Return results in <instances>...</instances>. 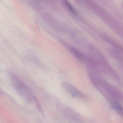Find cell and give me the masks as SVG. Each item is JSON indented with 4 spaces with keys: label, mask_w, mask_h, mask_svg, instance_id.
<instances>
[{
    "label": "cell",
    "mask_w": 123,
    "mask_h": 123,
    "mask_svg": "<svg viewBox=\"0 0 123 123\" xmlns=\"http://www.w3.org/2000/svg\"><path fill=\"white\" fill-rule=\"evenodd\" d=\"M112 106L113 110L120 115L123 116V108L116 102L112 103Z\"/></svg>",
    "instance_id": "cell-4"
},
{
    "label": "cell",
    "mask_w": 123,
    "mask_h": 123,
    "mask_svg": "<svg viewBox=\"0 0 123 123\" xmlns=\"http://www.w3.org/2000/svg\"><path fill=\"white\" fill-rule=\"evenodd\" d=\"M70 51L73 55L78 60L81 62L86 63L87 57L79 50L74 48H72L70 49Z\"/></svg>",
    "instance_id": "cell-3"
},
{
    "label": "cell",
    "mask_w": 123,
    "mask_h": 123,
    "mask_svg": "<svg viewBox=\"0 0 123 123\" xmlns=\"http://www.w3.org/2000/svg\"><path fill=\"white\" fill-rule=\"evenodd\" d=\"M62 86L64 89L73 97L81 98L83 96L80 91L69 82H64L62 84Z\"/></svg>",
    "instance_id": "cell-1"
},
{
    "label": "cell",
    "mask_w": 123,
    "mask_h": 123,
    "mask_svg": "<svg viewBox=\"0 0 123 123\" xmlns=\"http://www.w3.org/2000/svg\"><path fill=\"white\" fill-rule=\"evenodd\" d=\"M64 1L65 3V5L67 6V8H68L70 11L71 12L73 13L74 14H76V15L77 14V12L72 7V6L71 5V4L69 3V2L67 0H64Z\"/></svg>",
    "instance_id": "cell-5"
},
{
    "label": "cell",
    "mask_w": 123,
    "mask_h": 123,
    "mask_svg": "<svg viewBox=\"0 0 123 123\" xmlns=\"http://www.w3.org/2000/svg\"><path fill=\"white\" fill-rule=\"evenodd\" d=\"M11 79L14 86L22 92L30 93L29 88L17 77L15 75L11 76Z\"/></svg>",
    "instance_id": "cell-2"
}]
</instances>
